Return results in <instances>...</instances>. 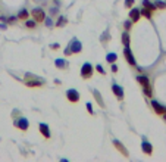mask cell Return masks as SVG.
<instances>
[{
  "mask_svg": "<svg viewBox=\"0 0 166 162\" xmlns=\"http://www.w3.org/2000/svg\"><path fill=\"white\" fill-rule=\"evenodd\" d=\"M33 18H34V21H36V22H43V21H44V18H46L44 10L40 9V7L34 9V10H33Z\"/></svg>",
  "mask_w": 166,
  "mask_h": 162,
  "instance_id": "cell-1",
  "label": "cell"
},
{
  "mask_svg": "<svg viewBox=\"0 0 166 162\" xmlns=\"http://www.w3.org/2000/svg\"><path fill=\"white\" fill-rule=\"evenodd\" d=\"M93 75V66L90 63H84L83 69H81V77L83 78H90Z\"/></svg>",
  "mask_w": 166,
  "mask_h": 162,
  "instance_id": "cell-2",
  "label": "cell"
},
{
  "mask_svg": "<svg viewBox=\"0 0 166 162\" xmlns=\"http://www.w3.org/2000/svg\"><path fill=\"white\" fill-rule=\"evenodd\" d=\"M81 50V44H80V41L78 40H74V41H71V46H69V49L66 50V53H78Z\"/></svg>",
  "mask_w": 166,
  "mask_h": 162,
  "instance_id": "cell-3",
  "label": "cell"
},
{
  "mask_svg": "<svg viewBox=\"0 0 166 162\" xmlns=\"http://www.w3.org/2000/svg\"><path fill=\"white\" fill-rule=\"evenodd\" d=\"M66 97H68V100H71L72 103H75V102L80 100V94L77 93V90H68Z\"/></svg>",
  "mask_w": 166,
  "mask_h": 162,
  "instance_id": "cell-4",
  "label": "cell"
},
{
  "mask_svg": "<svg viewBox=\"0 0 166 162\" xmlns=\"http://www.w3.org/2000/svg\"><path fill=\"white\" fill-rule=\"evenodd\" d=\"M152 106H153V109H154L159 115H165L166 114V108L165 106H162V105H159L157 102H154V100H153V102H152Z\"/></svg>",
  "mask_w": 166,
  "mask_h": 162,
  "instance_id": "cell-5",
  "label": "cell"
},
{
  "mask_svg": "<svg viewBox=\"0 0 166 162\" xmlns=\"http://www.w3.org/2000/svg\"><path fill=\"white\" fill-rule=\"evenodd\" d=\"M124 55H125V58H126V61H128V63H131V65H135V59H134V56H132V53H131L129 47H125Z\"/></svg>",
  "mask_w": 166,
  "mask_h": 162,
  "instance_id": "cell-6",
  "label": "cell"
},
{
  "mask_svg": "<svg viewBox=\"0 0 166 162\" xmlns=\"http://www.w3.org/2000/svg\"><path fill=\"white\" fill-rule=\"evenodd\" d=\"M112 90H113V93L116 94V97H118V99H121V100L124 99V91H122V87H119V85H116V84H115V85L112 87Z\"/></svg>",
  "mask_w": 166,
  "mask_h": 162,
  "instance_id": "cell-7",
  "label": "cell"
},
{
  "mask_svg": "<svg viewBox=\"0 0 166 162\" xmlns=\"http://www.w3.org/2000/svg\"><path fill=\"white\" fill-rule=\"evenodd\" d=\"M129 16H131V19H132L134 22H137V21L140 19V16H141V12H140L138 9H132L131 13H129Z\"/></svg>",
  "mask_w": 166,
  "mask_h": 162,
  "instance_id": "cell-8",
  "label": "cell"
},
{
  "mask_svg": "<svg viewBox=\"0 0 166 162\" xmlns=\"http://www.w3.org/2000/svg\"><path fill=\"white\" fill-rule=\"evenodd\" d=\"M113 144H115V147H116V149H118L122 155H124V156H128V152H126V149L122 146V143H119L118 140H115V142H113Z\"/></svg>",
  "mask_w": 166,
  "mask_h": 162,
  "instance_id": "cell-9",
  "label": "cell"
},
{
  "mask_svg": "<svg viewBox=\"0 0 166 162\" xmlns=\"http://www.w3.org/2000/svg\"><path fill=\"white\" fill-rule=\"evenodd\" d=\"M40 131L46 139H50V131H49V127L46 124H40Z\"/></svg>",
  "mask_w": 166,
  "mask_h": 162,
  "instance_id": "cell-10",
  "label": "cell"
},
{
  "mask_svg": "<svg viewBox=\"0 0 166 162\" xmlns=\"http://www.w3.org/2000/svg\"><path fill=\"white\" fill-rule=\"evenodd\" d=\"M141 147H143L144 153H147V155H152V150H153V147H152V144H150V143H147V142H143Z\"/></svg>",
  "mask_w": 166,
  "mask_h": 162,
  "instance_id": "cell-11",
  "label": "cell"
},
{
  "mask_svg": "<svg viewBox=\"0 0 166 162\" xmlns=\"http://www.w3.org/2000/svg\"><path fill=\"white\" fill-rule=\"evenodd\" d=\"M137 80H138V82H140L143 87H147V85H150V84H149V78H147V77H144V75H140V77H137Z\"/></svg>",
  "mask_w": 166,
  "mask_h": 162,
  "instance_id": "cell-12",
  "label": "cell"
},
{
  "mask_svg": "<svg viewBox=\"0 0 166 162\" xmlns=\"http://www.w3.org/2000/svg\"><path fill=\"white\" fill-rule=\"evenodd\" d=\"M16 125H18L21 130H27V128H28V121H27L25 118H21V120L18 121V124H16Z\"/></svg>",
  "mask_w": 166,
  "mask_h": 162,
  "instance_id": "cell-13",
  "label": "cell"
},
{
  "mask_svg": "<svg viewBox=\"0 0 166 162\" xmlns=\"http://www.w3.org/2000/svg\"><path fill=\"white\" fill-rule=\"evenodd\" d=\"M143 4H144V7H147V9H150V10L157 9V7H156V4H154V3H150L149 0H144V1H143Z\"/></svg>",
  "mask_w": 166,
  "mask_h": 162,
  "instance_id": "cell-14",
  "label": "cell"
},
{
  "mask_svg": "<svg viewBox=\"0 0 166 162\" xmlns=\"http://www.w3.org/2000/svg\"><path fill=\"white\" fill-rule=\"evenodd\" d=\"M122 41H124L125 47H129V34H128V33H124V36H122Z\"/></svg>",
  "mask_w": 166,
  "mask_h": 162,
  "instance_id": "cell-15",
  "label": "cell"
},
{
  "mask_svg": "<svg viewBox=\"0 0 166 162\" xmlns=\"http://www.w3.org/2000/svg\"><path fill=\"white\" fill-rule=\"evenodd\" d=\"M18 18H19L21 21H27V18H28V12H27V10H21L19 15H18Z\"/></svg>",
  "mask_w": 166,
  "mask_h": 162,
  "instance_id": "cell-16",
  "label": "cell"
},
{
  "mask_svg": "<svg viewBox=\"0 0 166 162\" xmlns=\"http://www.w3.org/2000/svg\"><path fill=\"white\" fill-rule=\"evenodd\" d=\"M41 84H43L41 81H28V82H27L28 87H38V85H41Z\"/></svg>",
  "mask_w": 166,
  "mask_h": 162,
  "instance_id": "cell-17",
  "label": "cell"
},
{
  "mask_svg": "<svg viewBox=\"0 0 166 162\" xmlns=\"http://www.w3.org/2000/svg\"><path fill=\"white\" fill-rule=\"evenodd\" d=\"M116 58H118V56H116L115 53H109L106 59H107V62H115V61H116Z\"/></svg>",
  "mask_w": 166,
  "mask_h": 162,
  "instance_id": "cell-18",
  "label": "cell"
},
{
  "mask_svg": "<svg viewBox=\"0 0 166 162\" xmlns=\"http://www.w3.org/2000/svg\"><path fill=\"white\" fill-rule=\"evenodd\" d=\"M140 12H141V15H143V16H147V18H150V9H147V7H146V9L140 10Z\"/></svg>",
  "mask_w": 166,
  "mask_h": 162,
  "instance_id": "cell-19",
  "label": "cell"
},
{
  "mask_svg": "<svg viewBox=\"0 0 166 162\" xmlns=\"http://www.w3.org/2000/svg\"><path fill=\"white\" fill-rule=\"evenodd\" d=\"M56 65H57L59 68H63V66H66V62H65V61H60V59H57V61H56Z\"/></svg>",
  "mask_w": 166,
  "mask_h": 162,
  "instance_id": "cell-20",
  "label": "cell"
},
{
  "mask_svg": "<svg viewBox=\"0 0 166 162\" xmlns=\"http://www.w3.org/2000/svg\"><path fill=\"white\" fill-rule=\"evenodd\" d=\"M154 4H156V7H159V9H165L166 7V3H163V1H156Z\"/></svg>",
  "mask_w": 166,
  "mask_h": 162,
  "instance_id": "cell-21",
  "label": "cell"
},
{
  "mask_svg": "<svg viewBox=\"0 0 166 162\" xmlns=\"http://www.w3.org/2000/svg\"><path fill=\"white\" fill-rule=\"evenodd\" d=\"M144 93H146V96H152V87L150 85L144 87Z\"/></svg>",
  "mask_w": 166,
  "mask_h": 162,
  "instance_id": "cell-22",
  "label": "cell"
},
{
  "mask_svg": "<svg viewBox=\"0 0 166 162\" xmlns=\"http://www.w3.org/2000/svg\"><path fill=\"white\" fill-rule=\"evenodd\" d=\"M65 24H66V19H65V18H59V21H57V24H56V25H57V27H60V25H65Z\"/></svg>",
  "mask_w": 166,
  "mask_h": 162,
  "instance_id": "cell-23",
  "label": "cell"
},
{
  "mask_svg": "<svg viewBox=\"0 0 166 162\" xmlns=\"http://www.w3.org/2000/svg\"><path fill=\"white\" fill-rule=\"evenodd\" d=\"M25 24H27L28 28H34V27H36V21H27Z\"/></svg>",
  "mask_w": 166,
  "mask_h": 162,
  "instance_id": "cell-24",
  "label": "cell"
},
{
  "mask_svg": "<svg viewBox=\"0 0 166 162\" xmlns=\"http://www.w3.org/2000/svg\"><path fill=\"white\" fill-rule=\"evenodd\" d=\"M132 4H134V0H126V1H125V6H126V7H131Z\"/></svg>",
  "mask_w": 166,
  "mask_h": 162,
  "instance_id": "cell-25",
  "label": "cell"
},
{
  "mask_svg": "<svg viewBox=\"0 0 166 162\" xmlns=\"http://www.w3.org/2000/svg\"><path fill=\"white\" fill-rule=\"evenodd\" d=\"M16 21V18L15 16H10V18H7V24H13Z\"/></svg>",
  "mask_w": 166,
  "mask_h": 162,
  "instance_id": "cell-26",
  "label": "cell"
},
{
  "mask_svg": "<svg viewBox=\"0 0 166 162\" xmlns=\"http://www.w3.org/2000/svg\"><path fill=\"white\" fill-rule=\"evenodd\" d=\"M97 71H99V72H100V74H104V71H103V68H101V66H100V65H99V66H97Z\"/></svg>",
  "mask_w": 166,
  "mask_h": 162,
  "instance_id": "cell-27",
  "label": "cell"
},
{
  "mask_svg": "<svg viewBox=\"0 0 166 162\" xmlns=\"http://www.w3.org/2000/svg\"><path fill=\"white\" fill-rule=\"evenodd\" d=\"M87 109H88V112H90V114H93V108H91V105H90V103L87 105Z\"/></svg>",
  "mask_w": 166,
  "mask_h": 162,
  "instance_id": "cell-28",
  "label": "cell"
},
{
  "mask_svg": "<svg viewBox=\"0 0 166 162\" xmlns=\"http://www.w3.org/2000/svg\"><path fill=\"white\" fill-rule=\"evenodd\" d=\"M129 27H131V22H129V21H128V22H125V28H126V30H129Z\"/></svg>",
  "mask_w": 166,
  "mask_h": 162,
  "instance_id": "cell-29",
  "label": "cell"
},
{
  "mask_svg": "<svg viewBox=\"0 0 166 162\" xmlns=\"http://www.w3.org/2000/svg\"><path fill=\"white\" fill-rule=\"evenodd\" d=\"M112 71L116 72V71H118V66H116V65H112Z\"/></svg>",
  "mask_w": 166,
  "mask_h": 162,
  "instance_id": "cell-30",
  "label": "cell"
}]
</instances>
